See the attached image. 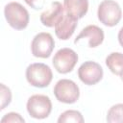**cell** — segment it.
<instances>
[{
    "label": "cell",
    "instance_id": "obj_1",
    "mask_svg": "<svg viewBox=\"0 0 123 123\" xmlns=\"http://www.w3.org/2000/svg\"><path fill=\"white\" fill-rule=\"evenodd\" d=\"M53 78L51 68L42 62L30 64L26 69V79L28 83L36 87H46Z\"/></svg>",
    "mask_w": 123,
    "mask_h": 123
},
{
    "label": "cell",
    "instance_id": "obj_2",
    "mask_svg": "<svg viewBox=\"0 0 123 123\" xmlns=\"http://www.w3.org/2000/svg\"><path fill=\"white\" fill-rule=\"evenodd\" d=\"M4 13L7 22L11 27L15 30H23L28 26L29 23V12L28 11L17 2H11L5 6Z\"/></svg>",
    "mask_w": 123,
    "mask_h": 123
},
{
    "label": "cell",
    "instance_id": "obj_3",
    "mask_svg": "<svg viewBox=\"0 0 123 123\" xmlns=\"http://www.w3.org/2000/svg\"><path fill=\"white\" fill-rule=\"evenodd\" d=\"M98 19L108 27L115 26L122 17V11L117 2L113 0H104L98 6Z\"/></svg>",
    "mask_w": 123,
    "mask_h": 123
},
{
    "label": "cell",
    "instance_id": "obj_4",
    "mask_svg": "<svg viewBox=\"0 0 123 123\" xmlns=\"http://www.w3.org/2000/svg\"><path fill=\"white\" fill-rule=\"evenodd\" d=\"M54 95L62 103L73 104L80 96L79 86L75 82L68 79H62L58 81L54 86Z\"/></svg>",
    "mask_w": 123,
    "mask_h": 123
},
{
    "label": "cell",
    "instance_id": "obj_5",
    "mask_svg": "<svg viewBox=\"0 0 123 123\" xmlns=\"http://www.w3.org/2000/svg\"><path fill=\"white\" fill-rule=\"evenodd\" d=\"M27 111L33 118L44 119L52 111L51 100L43 94L32 95L27 101Z\"/></svg>",
    "mask_w": 123,
    "mask_h": 123
},
{
    "label": "cell",
    "instance_id": "obj_6",
    "mask_svg": "<svg viewBox=\"0 0 123 123\" xmlns=\"http://www.w3.org/2000/svg\"><path fill=\"white\" fill-rule=\"evenodd\" d=\"M77 62L78 55L74 50L70 48H62L57 51L52 61L55 69L62 74L72 71Z\"/></svg>",
    "mask_w": 123,
    "mask_h": 123
},
{
    "label": "cell",
    "instance_id": "obj_7",
    "mask_svg": "<svg viewBox=\"0 0 123 123\" xmlns=\"http://www.w3.org/2000/svg\"><path fill=\"white\" fill-rule=\"evenodd\" d=\"M55 47L53 37L49 33L41 32L35 36L31 43L32 54L37 58L46 59L50 57Z\"/></svg>",
    "mask_w": 123,
    "mask_h": 123
},
{
    "label": "cell",
    "instance_id": "obj_8",
    "mask_svg": "<svg viewBox=\"0 0 123 123\" xmlns=\"http://www.w3.org/2000/svg\"><path fill=\"white\" fill-rule=\"evenodd\" d=\"M78 77L85 85H96L103 78V68L95 62H85L78 69Z\"/></svg>",
    "mask_w": 123,
    "mask_h": 123
},
{
    "label": "cell",
    "instance_id": "obj_9",
    "mask_svg": "<svg viewBox=\"0 0 123 123\" xmlns=\"http://www.w3.org/2000/svg\"><path fill=\"white\" fill-rule=\"evenodd\" d=\"M64 12V7L62 3L55 1L40 14V21L46 27H55V25L62 19Z\"/></svg>",
    "mask_w": 123,
    "mask_h": 123
},
{
    "label": "cell",
    "instance_id": "obj_10",
    "mask_svg": "<svg viewBox=\"0 0 123 123\" xmlns=\"http://www.w3.org/2000/svg\"><path fill=\"white\" fill-rule=\"evenodd\" d=\"M82 38H88L89 47H97L104 40V31L96 25H88L85 27L77 36V37L74 40V43H77Z\"/></svg>",
    "mask_w": 123,
    "mask_h": 123
},
{
    "label": "cell",
    "instance_id": "obj_11",
    "mask_svg": "<svg viewBox=\"0 0 123 123\" xmlns=\"http://www.w3.org/2000/svg\"><path fill=\"white\" fill-rule=\"evenodd\" d=\"M78 19L73 18L72 16L64 13L62 19L55 25V34L56 36L62 40L68 39L74 33L77 27Z\"/></svg>",
    "mask_w": 123,
    "mask_h": 123
},
{
    "label": "cell",
    "instance_id": "obj_12",
    "mask_svg": "<svg viewBox=\"0 0 123 123\" xmlns=\"http://www.w3.org/2000/svg\"><path fill=\"white\" fill-rule=\"evenodd\" d=\"M64 12L73 18H82L88 10L87 0H63Z\"/></svg>",
    "mask_w": 123,
    "mask_h": 123
},
{
    "label": "cell",
    "instance_id": "obj_13",
    "mask_svg": "<svg viewBox=\"0 0 123 123\" xmlns=\"http://www.w3.org/2000/svg\"><path fill=\"white\" fill-rule=\"evenodd\" d=\"M106 64L108 68L115 75L123 76V54L119 52H112L106 58Z\"/></svg>",
    "mask_w": 123,
    "mask_h": 123
},
{
    "label": "cell",
    "instance_id": "obj_14",
    "mask_svg": "<svg viewBox=\"0 0 123 123\" xmlns=\"http://www.w3.org/2000/svg\"><path fill=\"white\" fill-rule=\"evenodd\" d=\"M58 122L59 123H67V122L83 123L84 117L80 111H74V110H68L60 115V117L58 118Z\"/></svg>",
    "mask_w": 123,
    "mask_h": 123
},
{
    "label": "cell",
    "instance_id": "obj_15",
    "mask_svg": "<svg viewBox=\"0 0 123 123\" xmlns=\"http://www.w3.org/2000/svg\"><path fill=\"white\" fill-rule=\"evenodd\" d=\"M107 121L110 123H123V104L113 105L109 110Z\"/></svg>",
    "mask_w": 123,
    "mask_h": 123
},
{
    "label": "cell",
    "instance_id": "obj_16",
    "mask_svg": "<svg viewBox=\"0 0 123 123\" xmlns=\"http://www.w3.org/2000/svg\"><path fill=\"white\" fill-rule=\"evenodd\" d=\"M1 110H4L12 101V92L9 87L1 84Z\"/></svg>",
    "mask_w": 123,
    "mask_h": 123
},
{
    "label": "cell",
    "instance_id": "obj_17",
    "mask_svg": "<svg viewBox=\"0 0 123 123\" xmlns=\"http://www.w3.org/2000/svg\"><path fill=\"white\" fill-rule=\"evenodd\" d=\"M24 118L21 117V115L19 113L16 112H9L7 114H5L3 116V118L1 119V123H15V122H23L24 123Z\"/></svg>",
    "mask_w": 123,
    "mask_h": 123
},
{
    "label": "cell",
    "instance_id": "obj_18",
    "mask_svg": "<svg viewBox=\"0 0 123 123\" xmlns=\"http://www.w3.org/2000/svg\"><path fill=\"white\" fill-rule=\"evenodd\" d=\"M26 3H27V5H29L31 8H33V9H38L37 8V4H36V2L37 1V0H24Z\"/></svg>",
    "mask_w": 123,
    "mask_h": 123
},
{
    "label": "cell",
    "instance_id": "obj_19",
    "mask_svg": "<svg viewBox=\"0 0 123 123\" xmlns=\"http://www.w3.org/2000/svg\"><path fill=\"white\" fill-rule=\"evenodd\" d=\"M118 41H119L120 45L123 47V27L120 29V31L118 33Z\"/></svg>",
    "mask_w": 123,
    "mask_h": 123
},
{
    "label": "cell",
    "instance_id": "obj_20",
    "mask_svg": "<svg viewBox=\"0 0 123 123\" xmlns=\"http://www.w3.org/2000/svg\"><path fill=\"white\" fill-rule=\"evenodd\" d=\"M121 80H122V81H123V76H122V77H121Z\"/></svg>",
    "mask_w": 123,
    "mask_h": 123
}]
</instances>
